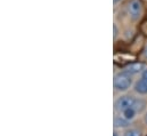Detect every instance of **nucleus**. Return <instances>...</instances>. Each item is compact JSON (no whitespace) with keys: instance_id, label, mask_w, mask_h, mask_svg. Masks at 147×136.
Instances as JSON below:
<instances>
[{"instance_id":"obj_7","label":"nucleus","mask_w":147,"mask_h":136,"mask_svg":"<svg viewBox=\"0 0 147 136\" xmlns=\"http://www.w3.org/2000/svg\"><path fill=\"white\" fill-rule=\"evenodd\" d=\"M122 113V116L125 118V119H128V120H134L135 118H136V114L138 113L134 107H129V109H125L124 111H122L121 112Z\"/></svg>"},{"instance_id":"obj_6","label":"nucleus","mask_w":147,"mask_h":136,"mask_svg":"<svg viewBox=\"0 0 147 136\" xmlns=\"http://www.w3.org/2000/svg\"><path fill=\"white\" fill-rule=\"evenodd\" d=\"M130 126V120L125 119L123 116H117L114 118V127L115 128H127Z\"/></svg>"},{"instance_id":"obj_10","label":"nucleus","mask_w":147,"mask_h":136,"mask_svg":"<svg viewBox=\"0 0 147 136\" xmlns=\"http://www.w3.org/2000/svg\"><path fill=\"white\" fill-rule=\"evenodd\" d=\"M117 33H119V30H117V25L114 23V24H113V39H114V40L116 39V37H117Z\"/></svg>"},{"instance_id":"obj_3","label":"nucleus","mask_w":147,"mask_h":136,"mask_svg":"<svg viewBox=\"0 0 147 136\" xmlns=\"http://www.w3.org/2000/svg\"><path fill=\"white\" fill-rule=\"evenodd\" d=\"M136 102V99L134 96H130V95H125V96H121L119 97L115 103H114V107L117 112H122L124 111L125 109H129V107H132L134 104Z\"/></svg>"},{"instance_id":"obj_2","label":"nucleus","mask_w":147,"mask_h":136,"mask_svg":"<svg viewBox=\"0 0 147 136\" xmlns=\"http://www.w3.org/2000/svg\"><path fill=\"white\" fill-rule=\"evenodd\" d=\"M128 15L132 21H138L143 15V5L140 0H131L128 5Z\"/></svg>"},{"instance_id":"obj_9","label":"nucleus","mask_w":147,"mask_h":136,"mask_svg":"<svg viewBox=\"0 0 147 136\" xmlns=\"http://www.w3.org/2000/svg\"><path fill=\"white\" fill-rule=\"evenodd\" d=\"M123 136H143V133L138 128H129L123 133Z\"/></svg>"},{"instance_id":"obj_5","label":"nucleus","mask_w":147,"mask_h":136,"mask_svg":"<svg viewBox=\"0 0 147 136\" xmlns=\"http://www.w3.org/2000/svg\"><path fill=\"white\" fill-rule=\"evenodd\" d=\"M134 89L140 95H147V69L142 73V78L135 84Z\"/></svg>"},{"instance_id":"obj_12","label":"nucleus","mask_w":147,"mask_h":136,"mask_svg":"<svg viewBox=\"0 0 147 136\" xmlns=\"http://www.w3.org/2000/svg\"><path fill=\"white\" fill-rule=\"evenodd\" d=\"M144 56L147 58V46H146V48H145V52H144Z\"/></svg>"},{"instance_id":"obj_8","label":"nucleus","mask_w":147,"mask_h":136,"mask_svg":"<svg viewBox=\"0 0 147 136\" xmlns=\"http://www.w3.org/2000/svg\"><path fill=\"white\" fill-rule=\"evenodd\" d=\"M132 107H134L137 112H142V111H144L145 107H146V102H145L144 100H142V99H136V102H135Z\"/></svg>"},{"instance_id":"obj_1","label":"nucleus","mask_w":147,"mask_h":136,"mask_svg":"<svg viewBox=\"0 0 147 136\" xmlns=\"http://www.w3.org/2000/svg\"><path fill=\"white\" fill-rule=\"evenodd\" d=\"M132 85V75L123 72L122 70L114 75L113 86L116 92H127Z\"/></svg>"},{"instance_id":"obj_11","label":"nucleus","mask_w":147,"mask_h":136,"mask_svg":"<svg viewBox=\"0 0 147 136\" xmlns=\"http://www.w3.org/2000/svg\"><path fill=\"white\" fill-rule=\"evenodd\" d=\"M144 121H145V124L147 125V112H146V114L144 116Z\"/></svg>"},{"instance_id":"obj_13","label":"nucleus","mask_w":147,"mask_h":136,"mask_svg":"<svg viewBox=\"0 0 147 136\" xmlns=\"http://www.w3.org/2000/svg\"><path fill=\"white\" fill-rule=\"evenodd\" d=\"M113 136H120V135H119L117 132H114V133H113Z\"/></svg>"},{"instance_id":"obj_4","label":"nucleus","mask_w":147,"mask_h":136,"mask_svg":"<svg viewBox=\"0 0 147 136\" xmlns=\"http://www.w3.org/2000/svg\"><path fill=\"white\" fill-rule=\"evenodd\" d=\"M145 70H146L145 63H142V62H135V63H131V64H129L128 67H125L122 71L134 77V75H136V74H138V73H143Z\"/></svg>"},{"instance_id":"obj_14","label":"nucleus","mask_w":147,"mask_h":136,"mask_svg":"<svg viewBox=\"0 0 147 136\" xmlns=\"http://www.w3.org/2000/svg\"><path fill=\"white\" fill-rule=\"evenodd\" d=\"M113 1H114V5H116V3H117L120 0H113Z\"/></svg>"}]
</instances>
